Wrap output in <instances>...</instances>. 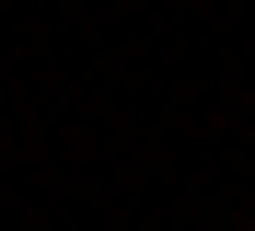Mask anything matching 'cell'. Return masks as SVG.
Returning a JSON list of instances; mask_svg holds the SVG:
<instances>
[]
</instances>
